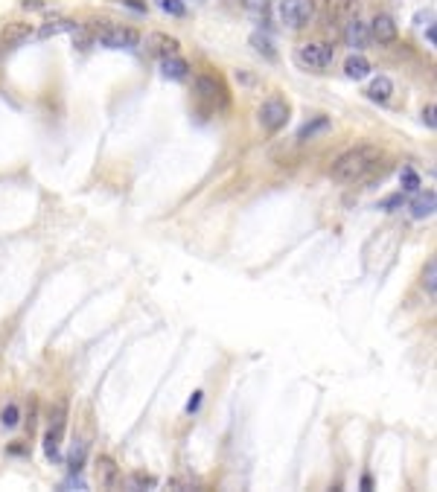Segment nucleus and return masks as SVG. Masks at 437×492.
<instances>
[{
	"instance_id": "10",
	"label": "nucleus",
	"mask_w": 437,
	"mask_h": 492,
	"mask_svg": "<svg viewBox=\"0 0 437 492\" xmlns=\"http://www.w3.org/2000/svg\"><path fill=\"white\" fill-rule=\"evenodd\" d=\"M196 93H199V100L207 102V105H228V96H225V88L218 79L213 76H199L196 79Z\"/></svg>"
},
{
	"instance_id": "20",
	"label": "nucleus",
	"mask_w": 437,
	"mask_h": 492,
	"mask_svg": "<svg viewBox=\"0 0 437 492\" xmlns=\"http://www.w3.org/2000/svg\"><path fill=\"white\" fill-rule=\"evenodd\" d=\"M0 423H4V428H15V426L21 423V408H18L15 402H9V405L4 408V414H0Z\"/></svg>"
},
{
	"instance_id": "30",
	"label": "nucleus",
	"mask_w": 437,
	"mask_h": 492,
	"mask_svg": "<svg viewBox=\"0 0 437 492\" xmlns=\"http://www.w3.org/2000/svg\"><path fill=\"white\" fill-rule=\"evenodd\" d=\"M117 4H123V6H129L134 12H146V0H117Z\"/></svg>"
},
{
	"instance_id": "25",
	"label": "nucleus",
	"mask_w": 437,
	"mask_h": 492,
	"mask_svg": "<svg viewBox=\"0 0 437 492\" xmlns=\"http://www.w3.org/2000/svg\"><path fill=\"white\" fill-rule=\"evenodd\" d=\"M158 481L152 475H146V472H134L132 475V489H152Z\"/></svg>"
},
{
	"instance_id": "4",
	"label": "nucleus",
	"mask_w": 437,
	"mask_h": 492,
	"mask_svg": "<svg viewBox=\"0 0 437 492\" xmlns=\"http://www.w3.org/2000/svg\"><path fill=\"white\" fill-rule=\"evenodd\" d=\"M260 126L269 131V134H274V131H280L286 122H289V102L286 100H280V96H272V100H265L262 105H260Z\"/></svg>"
},
{
	"instance_id": "17",
	"label": "nucleus",
	"mask_w": 437,
	"mask_h": 492,
	"mask_svg": "<svg viewBox=\"0 0 437 492\" xmlns=\"http://www.w3.org/2000/svg\"><path fill=\"white\" fill-rule=\"evenodd\" d=\"M434 204H437V199H434V189L420 192L417 199L411 201V216H414V218H429V216L434 213Z\"/></svg>"
},
{
	"instance_id": "3",
	"label": "nucleus",
	"mask_w": 437,
	"mask_h": 492,
	"mask_svg": "<svg viewBox=\"0 0 437 492\" xmlns=\"http://www.w3.org/2000/svg\"><path fill=\"white\" fill-rule=\"evenodd\" d=\"M64 428H67V405L59 402L50 411V428L44 434V455L50 460L62 457V440H64Z\"/></svg>"
},
{
	"instance_id": "31",
	"label": "nucleus",
	"mask_w": 437,
	"mask_h": 492,
	"mask_svg": "<svg viewBox=\"0 0 437 492\" xmlns=\"http://www.w3.org/2000/svg\"><path fill=\"white\" fill-rule=\"evenodd\" d=\"M21 6L23 9H50V4H44V0H23Z\"/></svg>"
},
{
	"instance_id": "34",
	"label": "nucleus",
	"mask_w": 437,
	"mask_h": 492,
	"mask_svg": "<svg viewBox=\"0 0 437 492\" xmlns=\"http://www.w3.org/2000/svg\"><path fill=\"white\" fill-rule=\"evenodd\" d=\"M371 486H373V481H371V475H364V478H361V489H371Z\"/></svg>"
},
{
	"instance_id": "26",
	"label": "nucleus",
	"mask_w": 437,
	"mask_h": 492,
	"mask_svg": "<svg viewBox=\"0 0 437 492\" xmlns=\"http://www.w3.org/2000/svg\"><path fill=\"white\" fill-rule=\"evenodd\" d=\"M405 204V192H397V195H388V199L379 201V210H397Z\"/></svg>"
},
{
	"instance_id": "9",
	"label": "nucleus",
	"mask_w": 437,
	"mask_h": 492,
	"mask_svg": "<svg viewBox=\"0 0 437 492\" xmlns=\"http://www.w3.org/2000/svg\"><path fill=\"white\" fill-rule=\"evenodd\" d=\"M368 30H371V38L379 44V47H388V44H394L400 38V27H397V20L391 15H376L371 23H368Z\"/></svg>"
},
{
	"instance_id": "2",
	"label": "nucleus",
	"mask_w": 437,
	"mask_h": 492,
	"mask_svg": "<svg viewBox=\"0 0 437 492\" xmlns=\"http://www.w3.org/2000/svg\"><path fill=\"white\" fill-rule=\"evenodd\" d=\"M298 64L306 67V70H324L332 64L335 59V47L327 44V41H306L298 47V53H295Z\"/></svg>"
},
{
	"instance_id": "27",
	"label": "nucleus",
	"mask_w": 437,
	"mask_h": 492,
	"mask_svg": "<svg viewBox=\"0 0 437 492\" xmlns=\"http://www.w3.org/2000/svg\"><path fill=\"white\" fill-rule=\"evenodd\" d=\"M242 6H245L248 12H269L272 0H242Z\"/></svg>"
},
{
	"instance_id": "23",
	"label": "nucleus",
	"mask_w": 437,
	"mask_h": 492,
	"mask_svg": "<svg viewBox=\"0 0 437 492\" xmlns=\"http://www.w3.org/2000/svg\"><path fill=\"white\" fill-rule=\"evenodd\" d=\"M251 44H254V50H257V53H262L265 59H274V50H272V41L265 38V35H260V33H257V35H251Z\"/></svg>"
},
{
	"instance_id": "22",
	"label": "nucleus",
	"mask_w": 437,
	"mask_h": 492,
	"mask_svg": "<svg viewBox=\"0 0 437 492\" xmlns=\"http://www.w3.org/2000/svg\"><path fill=\"white\" fill-rule=\"evenodd\" d=\"M82 463H85V443H79V446H73L70 460H67L70 472H73V475H79V472H82Z\"/></svg>"
},
{
	"instance_id": "18",
	"label": "nucleus",
	"mask_w": 437,
	"mask_h": 492,
	"mask_svg": "<svg viewBox=\"0 0 437 492\" xmlns=\"http://www.w3.org/2000/svg\"><path fill=\"white\" fill-rule=\"evenodd\" d=\"M330 129V117H315V119H309L306 126H301V131H298V140L301 143H306V140H315L321 131H327Z\"/></svg>"
},
{
	"instance_id": "32",
	"label": "nucleus",
	"mask_w": 437,
	"mask_h": 492,
	"mask_svg": "<svg viewBox=\"0 0 437 492\" xmlns=\"http://www.w3.org/2000/svg\"><path fill=\"white\" fill-rule=\"evenodd\" d=\"M199 405H202V393H192V399L187 402V411L192 414V411H199Z\"/></svg>"
},
{
	"instance_id": "6",
	"label": "nucleus",
	"mask_w": 437,
	"mask_h": 492,
	"mask_svg": "<svg viewBox=\"0 0 437 492\" xmlns=\"http://www.w3.org/2000/svg\"><path fill=\"white\" fill-rule=\"evenodd\" d=\"M96 41L108 50H134V47H140V33L132 27H105L96 35Z\"/></svg>"
},
{
	"instance_id": "19",
	"label": "nucleus",
	"mask_w": 437,
	"mask_h": 492,
	"mask_svg": "<svg viewBox=\"0 0 437 492\" xmlns=\"http://www.w3.org/2000/svg\"><path fill=\"white\" fill-rule=\"evenodd\" d=\"M423 288L429 291V298L437 294V262L434 259H429L426 268H423Z\"/></svg>"
},
{
	"instance_id": "13",
	"label": "nucleus",
	"mask_w": 437,
	"mask_h": 492,
	"mask_svg": "<svg viewBox=\"0 0 437 492\" xmlns=\"http://www.w3.org/2000/svg\"><path fill=\"white\" fill-rule=\"evenodd\" d=\"M79 30V23L76 20H70V18H53V20H47L44 27H38V38H56L62 33H76Z\"/></svg>"
},
{
	"instance_id": "1",
	"label": "nucleus",
	"mask_w": 437,
	"mask_h": 492,
	"mask_svg": "<svg viewBox=\"0 0 437 492\" xmlns=\"http://www.w3.org/2000/svg\"><path fill=\"white\" fill-rule=\"evenodd\" d=\"M379 160H382V152L376 149V146L361 143V146H353V149H347L344 155H338L332 160L330 175L338 184H356L364 175H371V172L379 166Z\"/></svg>"
},
{
	"instance_id": "21",
	"label": "nucleus",
	"mask_w": 437,
	"mask_h": 492,
	"mask_svg": "<svg viewBox=\"0 0 437 492\" xmlns=\"http://www.w3.org/2000/svg\"><path fill=\"white\" fill-rule=\"evenodd\" d=\"M402 192H420V175L411 166L402 169Z\"/></svg>"
},
{
	"instance_id": "16",
	"label": "nucleus",
	"mask_w": 437,
	"mask_h": 492,
	"mask_svg": "<svg viewBox=\"0 0 437 492\" xmlns=\"http://www.w3.org/2000/svg\"><path fill=\"white\" fill-rule=\"evenodd\" d=\"M371 62L364 59V56H350L347 62H344V73H347V79H356V82H361V79H368L371 76Z\"/></svg>"
},
{
	"instance_id": "7",
	"label": "nucleus",
	"mask_w": 437,
	"mask_h": 492,
	"mask_svg": "<svg viewBox=\"0 0 437 492\" xmlns=\"http://www.w3.org/2000/svg\"><path fill=\"white\" fill-rule=\"evenodd\" d=\"M93 478H96V484H100L103 489H120V486H123V472H120L117 460L108 457V455H100V457H96V463H93Z\"/></svg>"
},
{
	"instance_id": "8",
	"label": "nucleus",
	"mask_w": 437,
	"mask_h": 492,
	"mask_svg": "<svg viewBox=\"0 0 437 492\" xmlns=\"http://www.w3.org/2000/svg\"><path fill=\"white\" fill-rule=\"evenodd\" d=\"M353 18H361V0H332V9L327 15L330 27L344 30V23H350Z\"/></svg>"
},
{
	"instance_id": "29",
	"label": "nucleus",
	"mask_w": 437,
	"mask_h": 492,
	"mask_svg": "<svg viewBox=\"0 0 437 492\" xmlns=\"http://www.w3.org/2000/svg\"><path fill=\"white\" fill-rule=\"evenodd\" d=\"M6 38H9V41H21V38H30V30H27V27H12V30L6 33Z\"/></svg>"
},
{
	"instance_id": "11",
	"label": "nucleus",
	"mask_w": 437,
	"mask_h": 492,
	"mask_svg": "<svg viewBox=\"0 0 437 492\" xmlns=\"http://www.w3.org/2000/svg\"><path fill=\"white\" fill-rule=\"evenodd\" d=\"M146 50H149L152 56H158V59H169V56H178L181 44H178V38L166 35V33H152L149 38H146Z\"/></svg>"
},
{
	"instance_id": "5",
	"label": "nucleus",
	"mask_w": 437,
	"mask_h": 492,
	"mask_svg": "<svg viewBox=\"0 0 437 492\" xmlns=\"http://www.w3.org/2000/svg\"><path fill=\"white\" fill-rule=\"evenodd\" d=\"M312 18H315L312 0H283L280 4V20L289 30H303Z\"/></svg>"
},
{
	"instance_id": "12",
	"label": "nucleus",
	"mask_w": 437,
	"mask_h": 492,
	"mask_svg": "<svg viewBox=\"0 0 437 492\" xmlns=\"http://www.w3.org/2000/svg\"><path fill=\"white\" fill-rule=\"evenodd\" d=\"M342 35H344V44H347V47H353V50H364V47H368V41H371L368 20H361V18H353L350 23H344Z\"/></svg>"
},
{
	"instance_id": "14",
	"label": "nucleus",
	"mask_w": 437,
	"mask_h": 492,
	"mask_svg": "<svg viewBox=\"0 0 437 492\" xmlns=\"http://www.w3.org/2000/svg\"><path fill=\"white\" fill-rule=\"evenodd\" d=\"M161 73L173 82H184L190 76V64L181 56H169V59H161Z\"/></svg>"
},
{
	"instance_id": "24",
	"label": "nucleus",
	"mask_w": 437,
	"mask_h": 492,
	"mask_svg": "<svg viewBox=\"0 0 437 492\" xmlns=\"http://www.w3.org/2000/svg\"><path fill=\"white\" fill-rule=\"evenodd\" d=\"M158 6L166 12V15H175V18H184L187 15V6L181 0H158Z\"/></svg>"
},
{
	"instance_id": "15",
	"label": "nucleus",
	"mask_w": 437,
	"mask_h": 492,
	"mask_svg": "<svg viewBox=\"0 0 437 492\" xmlns=\"http://www.w3.org/2000/svg\"><path fill=\"white\" fill-rule=\"evenodd\" d=\"M364 93H368L371 102H388V100H391V93H394V82L388 76H376Z\"/></svg>"
},
{
	"instance_id": "28",
	"label": "nucleus",
	"mask_w": 437,
	"mask_h": 492,
	"mask_svg": "<svg viewBox=\"0 0 437 492\" xmlns=\"http://www.w3.org/2000/svg\"><path fill=\"white\" fill-rule=\"evenodd\" d=\"M434 111H437V108H434V102H429V105L423 108V122H426L429 129H434V126H437V119H434Z\"/></svg>"
},
{
	"instance_id": "33",
	"label": "nucleus",
	"mask_w": 437,
	"mask_h": 492,
	"mask_svg": "<svg viewBox=\"0 0 437 492\" xmlns=\"http://www.w3.org/2000/svg\"><path fill=\"white\" fill-rule=\"evenodd\" d=\"M426 38H429V44H434V41H437V33H434V23H429V30H426Z\"/></svg>"
}]
</instances>
